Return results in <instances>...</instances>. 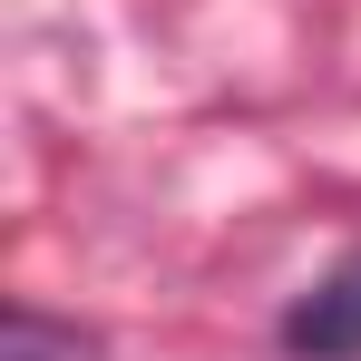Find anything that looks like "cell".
<instances>
[{
  "label": "cell",
  "mask_w": 361,
  "mask_h": 361,
  "mask_svg": "<svg viewBox=\"0 0 361 361\" xmlns=\"http://www.w3.org/2000/svg\"><path fill=\"white\" fill-rule=\"evenodd\" d=\"M0 361H108V342L78 332V322H59V312L10 302V322H0Z\"/></svg>",
  "instance_id": "7a4b0ae2"
},
{
  "label": "cell",
  "mask_w": 361,
  "mask_h": 361,
  "mask_svg": "<svg viewBox=\"0 0 361 361\" xmlns=\"http://www.w3.org/2000/svg\"><path fill=\"white\" fill-rule=\"evenodd\" d=\"M283 352H302V361H361V254L342 264V274H322V283L283 312Z\"/></svg>",
  "instance_id": "6da1fadb"
}]
</instances>
